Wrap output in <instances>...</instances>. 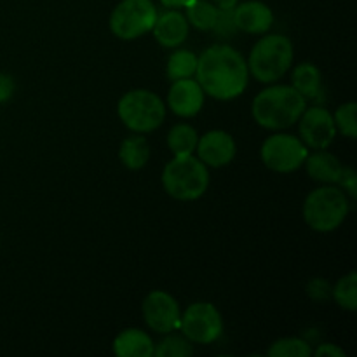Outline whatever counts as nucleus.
<instances>
[{
    "mask_svg": "<svg viewBox=\"0 0 357 357\" xmlns=\"http://www.w3.org/2000/svg\"><path fill=\"white\" fill-rule=\"evenodd\" d=\"M195 77L204 94L229 101L246 91L250 70L239 51L230 45L218 44L211 45L199 56Z\"/></svg>",
    "mask_w": 357,
    "mask_h": 357,
    "instance_id": "obj_1",
    "label": "nucleus"
},
{
    "mask_svg": "<svg viewBox=\"0 0 357 357\" xmlns=\"http://www.w3.org/2000/svg\"><path fill=\"white\" fill-rule=\"evenodd\" d=\"M307 108V100L293 86H272L257 94L251 114L265 129H286L295 124Z\"/></svg>",
    "mask_w": 357,
    "mask_h": 357,
    "instance_id": "obj_2",
    "label": "nucleus"
},
{
    "mask_svg": "<svg viewBox=\"0 0 357 357\" xmlns=\"http://www.w3.org/2000/svg\"><path fill=\"white\" fill-rule=\"evenodd\" d=\"M164 190L176 201H195L208 190V166L199 157L174 155L162 171Z\"/></svg>",
    "mask_w": 357,
    "mask_h": 357,
    "instance_id": "obj_3",
    "label": "nucleus"
},
{
    "mask_svg": "<svg viewBox=\"0 0 357 357\" xmlns=\"http://www.w3.org/2000/svg\"><path fill=\"white\" fill-rule=\"evenodd\" d=\"M293 63V44L284 35L261 37L251 49L248 70L258 82L271 84L288 73Z\"/></svg>",
    "mask_w": 357,
    "mask_h": 357,
    "instance_id": "obj_4",
    "label": "nucleus"
},
{
    "mask_svg": "<svg viewBox=\"0 0 357 357\" xmlns=\"http://www.w3.org/2000/svg\"><path fill=\"white\" fill-rule=\"evenodd\" d=\"M347 194L340 187L326 185L316 188L303 202V220L316 232H333L349 215Z\"/></svg>",
    "mask_w": 357,
    "mask_h": 357,
    "instance_id": "obj_5",
    "label": "nucleus"
},
{
    "mask_svg": "<svg viewBox=\"0 0 357 357\" xmlns=\"http://www.w3.org/2000/svg\"><path fill=\"white\" fill-rule=\"evenodd\" d=\"M119 117L132 132H152L166 117V105L149 89H132L119 101Z\"/></svg>",
    "mask_w": 357,
    "mask_h": 357,
    "instance_id": "obj_6",
    "label": "nucleus"
},
{
    "mask_svg": "<svg viewBox=\"0 0 357 357\" xmlns=\"http://www.w3.org/2000/svg\"><path fill=\"white\" fill-rule=\"evenodd\" d=\"M157 14L152 0H122L112 10L110 30L122 40H135L152 31Z\"/></svg>",
    "mask_w": 357,
    "mask_h": 357,
    "instance_id": "obj_7",
    "label": "nucleus"
},
{
    "mask_svg": "<svg viewBox=\"0 0 357 357\" xmlns=\"http://www.w3.org/2000/svg\"><path fill=\"white\" fill-rule=\"evenodd\" d=\"M309 150L293 135H272L260 150L261 162L275 173H293L305 162Z\"/></svg>",
    "mask_w": 357,
    "mask_h": 357,
    "instance_id": "obj_8",
    "label": "nucleus"
},
{
    "mask_svg": "<svg viewBox=\"0 0 357 357\" xmlns=\"http://www.w3.org/2000/svg\"><path fill=\"white\" fill-rule=\"evenodd\" d=\"M180 330L194 344H213L222 335L223 321L213 303L197 302L180 317Z\"/></svg>",
    "mask_w": 357,
    "mask_h": 357,
    "instance_id": "obj_9",
    "label": "nucleus"
},
{
    "mask_svg": "<svg viewBox=\"0 0 357 357\" xmlns=\"http://www.w3.org/2000/svg\"><path fill=\"white\" fill-rule=\"evenodd\" d=\"M298 121L300 139H302L305 146L323 150L328 149L330 143L335 139L337 128H335L333 115L326 108L312 107L309 110H303Z\"/></svg>",
    "mask_w": 357,
    "mask_h": 357,
    "instance_id": "obj_10",
    "label": "nucleus"
},
{
    "mask_svg": "<svg viewBox=\"0 0 357 357\" xmlns=\"http://www.w3.org/2000/svg\"><path fill=\"white\" fill-rule=\"evenodd\" d=\"M143 317L150 330L157 333H171L180 328V307L166 291H152L143 302Z\"/></svg>",
    "mask_w": 357,
    "mask_h": 357,
    "instance_id": "obj_11",
    "label": "nucleus"
},
{
    "mask_svg": "<svg viewBox=\"0 0 357 357\" xmlns=\"http://www.w3.org/2000/svg\"><path fill=\"white\" fill-rule=\"evenodd\" d=\"M197 155L206 166L211 167H223L230 164L236 157V142L229 132L222 131V129H215V131L206 132L202 138H199Z\"/></svg>",
    "mask_w": 357,
    "mask_h": 357,
    "instance_id": "obj_12",
    "label": "nucleus"
},
{
    "mask_svg": "<svg viewBox=\"0 0 357 357\" xmlns=\"http://www.w3.org/2000/svg\"><path fill=\"white\" fill-rule=\"evenodd\" d=\"M204 105V91L197 80L180 79L174 80L167 94V107L180 117H194Z\"/></svg>",
    "mask_w": 357,
    "mask_h": 357,
    "instance_id": "obj_13",
    "label": "nucleus"
},
{
    "mask_svg": "<svg viewBox=\"0 0 357 357\" xmlns=\"http://www.w3.org/2000/svg\"><path fill=\"white\" fill-rule=\"evenodd\" d=\"M234 21L239 31L260 35L271 30L274 23V13L267 3L260 0H248L234 7Z\"/></svg>",
    "mask_w": 357,
    "mask_h": 357,
    "instance_id": "obj_14",
    "label": "nucleus"
},
{
    "mask_svg": "<svg viewBox=\"0 0 357 357\" xmlns=\"http://www.w3.org/2000/svg\"><path fill=\"white\" fill-rule=\"evenodd\" d=\"M153 37L164 47H178L188 37V21L180 10L169 9L157 14L152 26Z\"/></svg>",
    "mask_w": 357,
    "mask_h": 357,
    "instance_id": "obj_15",
    "label": "nucleus"
},
{
    "mask_svg": "<svg viewBox=\"0 0 357 357\" xmlns=\"http://www.w3.org/2000/svg\"><path fill=\"white\" fill-rule=\"evenodd\" d=\"M303 164L307 166V173H309V176L312 180L326 185L338 183V178H340L342 169H344L340 160L333 153L326 152L324 149L317 150L312 155H307Z\"/></svg>",
    "mask_w": 357,
    "mask_h": 357,
    "instance_id": "obj_16",
    "label": "nucleus"
},
{
    "mask_svg": "<svg viewBox=\"0 0 357 357\" xmlns=\"http://www.w3.org/2000/svg\"><path fill=\"white\" fill-rule=\"evenodd\" d=\"M114 352L119 357H152L153 342L143 330L129 328L114 340Z\"/></svg>",
    "mask_w": 357,
    "mask_h": 357,
    "instance_id": "obj_17",
    "label": "nucleus"
},
{
    "mask_svg": "<svg viewBox=\"0 0 357 357\" xmlns=\"http://www.w3.org/2000/svg\"><path fill=\"white\" fill-rule=\"evenodd\" d=\"M119 157L128 169H142L150 159L149 142L143 136H129L121 143Z\"/></svg>",
    "mask_w": 357,
    "mask_h": 357,
    "instance_id": "obj_18",
    "label": "nucleus"
},
{
    "mask_svg": "<svg viewBox=\"0 0 357 357\" xmlns=\"http://www.w3.org/2000/svg\"><path fill=\"white\" fill-rule=\"evenodd\" d=\"M291 86L305 100H312L321 93V72L312 63H300L291 73Z\"/></svg>",
    "mask_w": 357,
    "mask_h": 357,
    "instance_id": "obj_19",
    "label": "nucleus"
},
{
    "mask_svg": "<svg viewBox=\"0 0 357 357\" xmlns=\"http://www.w3.org/2000/svg\"><path fill=\"white\" fill-rule=\"evenodd\" d=\"M187 9V21L194 28L202 31H211L216 23V16H218V7L208 0H192Z\"/></svg>",
    "mask_w": 357,
    "mask_h": 357,
    "instance_id": "obj_20",
    "label": "nucleus"
},
{
    "mask_svg": "<svg viewBox=\"0 0 357 357\" xmlns=\"http://www.w3.org/2000/svg\"><path fill=\"white\" fill-rule=\"evenodd\" d=\"M197 142V131L188 124H176L167 135V146L173 155H190L195 152Z\"/></svg>",
    "mask_w": 357,
    "mask_h": 357,
    "instance_id": "obj_21",
    "label": "nucleus"
},
{
    "mask_svg": "<svg viewBox=\"0 0 357 357\" xmlns=\"http://www.w3.org/2000/svg\"><path fill=\"white\" fill-rule=\"evenodd\" d=\"M195 68H197V56L188 49H180V51H174L167 59V79L173 82L180 79H190L195 75Z\"/></svg>",
    "mask_w": 357,
    "mask_h": 357,
    "instance_id": "obj_22",
    "label": "nucleus"
},
{
    "mask_svg": "<svg viewBox=\"0 0 357 357\" xmlns=\"http://www.w3.org/2000/svg\"><path fill=\"white\" fill-rule=\"evenodd\" d=\"M333 298L342 309L354 312L357 309V272L352 271L340 279L333 288Z\"/></svg>",
    "mask_w": 357,
    "mask_h": 357,
    "instance_id": "obj_23",
    "label": "nucleus"
},
{
    "mask_svg": "<svg viewBox=\"0 0 357 357\" xmlns=\"http://www.w3.org/2000/svg\"><path fill=\"white\" fill-rule=\"evenodd\" d=\"M267 354L271 357H310L312 349L302 338L289 337L274 342Z\"/></svg>",
    "mask_w": 357,
    "mask_h": 357,
    "instance_id": "obj_24",
    "label": "nucleus"
},
{
    "mask_svg": "<svg viewBox=\"0 0 357 357\" xmlns=\"http://www.w3.org/2000/svg\"><path fill=\"white\" fill-rule=\"evenodd\" d=\"M192 352L194 351L190 340L180 335H169L157 347H153L155 357H190Z\"/></svg>",
    "mask_w": 357,
    "mask_h": 357,
    "instance_id": "obj_25",
    "label": "nucleus"
},
{
    "mask_svg": "<svg viewBox=\"0 0 357 357\" xmlns=\"http://www.w3.org/2000/svg\"><path fill=\"white\" fill-rule=\"evenodd\" d=\"M356 112H357V105L354 101H349V103H344L342 107H338V110L335 112L333 115L337 131H340L342 135L347 136V138L351 139L357 138Z\"/></svg>",
    "mask_w": 357,
    "mask_h": 357,
    "instance_id": "obj_26",
    "label": "nucleus"
},
{
    "mask_svg": "<svg viewBox=\"0 0 357 357\" xmlns=\"http://www.w3.org/2000/svg\"><path fill=\"white\" fill-rule=\"evenodd\" d=\"M216 37L220 38H232L237 35L236 21H234V9H218V16H216V23L213 26Z\"/></svg>",
    "mask_w": 357,
    "mask_h": 357,
    "instance_id": "obj_27",
    "label": "nucleus"
},
{
    "mask_svg": "<svg viewBox=\"0 0 357 357\" xmlns=\"http://www.w3.org/2000/svg\"><path fill=\"white\" fill-rule=\"evenodd\" d=\"M338 185L345 194L351 195L352 199L357 197V173L352 167H344L342 169L340 178H338Z\"/></svg>",
    "mask_w": 357,
    "mask_h": 357,
    "instance_id": "obj_28",
    "label": "nucleus"
},
{
    "mask_svg": "<svg viewBox=\"0 0 357 357\" xmlns=\"http://www.w3.org/2000/svg\"><path fill=\"white\" fill-rule=\"evenodd\" d=\"M307 293L310 295V298L316 300V302H323L328 296L331 295V288L326 281L323 279H314V281L309 282L307 286Z\"/></svg>",
    "mask_w": 357,
    "mask_h": 357,
    "instance_id": "obj_29",
    "label": "nucleus"
},
{
    "mask_svg": "<svg viewBox=\"0 0 357 357\" xmlns=\"http://www.w3.org/2000/svg\"><path fill=\"white\" fill-rule=\"evenodd\" d=\"M14 89H16V86H14L13 77L7 75V73H0V105L10 100Z\"/></svg>",
    "mask_w": 357,
    "mask_h": 357,
    "instance_id": "obj_30",
    "label": "nucleus"
},
{
    "mask_svg": "<svg viewBox=\"0 0 357 357\" xmlns=\"http://www.w3.org/2000/svg\"><path fill=\"white\" fill-rule=\"evenodd\" d=\"M317 357H345L344 349H340L335 344H323L316 351Z\"/></svg>",
    "mask_w": 357,
    "mask_h": 357,
    "instance_id": "obj_31",
    "label": "nucleus"
},
{
    "mask_svg": "<svg viewBox=\"0 0 357 357\" xmlns=\"http://www.w3.org/2000/svg\"><path fill=\"white\" fill-rule=\"evenodd\" d=\"M162 6L169 7V9H178V7H185L192 2V0H160Z\"/></svg>",
    "mask_w": 357,
    "mask_h": 357,
    "instance_id": "obj_32",
    "label": "nucleus"
},
{
    "mask_svg": "<svg viewBox=\"0 0 357 357\" xmlns=\"http://www.w3.org/2000/svg\"><path fill=\"white\" fill-rule=\"evenodd\" d=\"M213 3H215L218 9H234V7L239 3V0H213Z\"/></svg>",
    "mask_w": 357,
    "mask_h": 357,
    "instance_id": "obj_33",
    "label": "nucleus"
}]
</instances>
